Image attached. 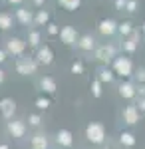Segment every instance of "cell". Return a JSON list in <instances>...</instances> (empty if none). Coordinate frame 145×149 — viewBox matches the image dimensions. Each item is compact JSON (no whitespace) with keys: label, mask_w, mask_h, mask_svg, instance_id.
<instances>
[{"label":"cell","mask_w":145,"mask_h":149,"mask_svg":"<svg viewBox=\"0 0 145 149\" xmlns=\"http://www.w3.org/2000/svg\"><path fill=\"white\" fill-rule=\"evenodd\" d=\"M86 137L91 143H103V139H105V127H103V123H98V121L89 123L86 127Z\"/></svg>","instance_id":"6da1fadb"},{"label":"cell","mask_w":145,"mask_h":149,"mask_svg":"<svg viewBox=\"0 0 145 149\" xmlns=\"http://www.w3.org/2000/svg\"><path fill=\"white\" fill-rule=\"evenodd\" d=\"M0 113L4 115L6 119H12L14 113H16V102H14L12 97H4V100L0 102Z\"/></svg>","instance_id":"7a4b0ae2"},{"label":"cell","mask_w":145,"mask_h":149,"mask_svg":"<svg viewBox=\"0 0 145 149\" xmlns=\"http://www.w3.org/2000/svg\"><path fill=\"white\" fill-rule=\"evenodd\" d=\"M8 131H10L12 137H24L26 133V123L22 119H10L8 121Z\"/></svg>","instance_id":"3957f363"},{"label":"cell","mask_w":145,"mask_h":149,"mask_svg":"<svg viewBox=\"0 0 145 149\" xmlns=\"http://www.w3.org/2000/svg\"><path fill=\"white\" fill-rule=\"evenodd\" d=\"M139 109H137V105H127L125 109H123V121L125 123H129V125H135L137 121H139Z\"/></svg>","instance_id":"277c9868"},{"label":"cell","mask_w":145,"mask_h":149,"mask_svg":"<svg viewBox=\"0 0 145 149\" xmlns=\"http://www.w3.org/2000/svg\"><path fill=\"white\" fill-rule=\"evenodd\" d=\"M56 141L62 145V147H72V143H74V135H72L70 129H60L58 135H56Z\"/></svg>","instance_id":"5b68a950"},{"label":"cell","mask_w":145,"mask_h":149,"mask_svg":"<svg viewBox=\"0 0 145 149\" xmlns=\"http://www.w3.org/2000/svg\"><path fill=\"white\" fill-rule=\"evenodd\" d=\"M30 145H32V149H48V139H46L44 133H36Z\"/></svg>","instance_id":"8992f818"},{"label":"cell","mask_w":145,"mask_h":149,"mask_svg":"<svg viewBox=\"0 0 145 149\" xmlns=\"http://www.w3.org/2000/svg\"><path fill=\"white\" fill-rule=\"evenodd\" d=\"M115 70H117V74H121V76H129V74H131V64H129L127 60H117Z\"/></svg>","instance_id":"52a82bcc"},{"label":"cell","mask_w":145,"mask_h":149,"mask_svg":"<svg viewBox=\"0 0 145 149\" xmlns=\"http://www.w3.org/2000/svg\"><path fill=\"white\" fill-rule=\"evenodd\" d=\"M119 143L125 145V147H133L135 145V135L129 133V131H123L121 135H119Z\"/></svg>","instance_id":"ba28073f"},{"label":"cell","mask_w":145,"mask_h":149,"mask_svg":"<svg viewBox=\"0 0 145 149\" xmlns=\"http://www.w3.org/2000/svg\"><path fill=\"white\" fill-rule=\"evenodd\" d=\"M119 95H121V97H125V100L133 97V95H135L133 86H131V84H121V86H119Z\"/></svg>","instance_id":"9c48e42d"},{"label":"cell","mask_w":145,"mask_h":149,"mask_svg":"<svg viewBox=\"0 0 145 149\" xmlns=\"http://www.w3.org/2000/svg\"><path fill=\"white\" fill-rule=\"evenodd\" d=\"M40 86H42V90H44L46 93H54L56 92V81L50 80V78H44V80L40 81Z\"/></svg>","instance_id":"30bf717a"},{"label":"cell","mask_w":145,"mask_h":149,"mask_svg":"<svg viewBox=\"0 0 145 149\" xmlns=\"http://www.w3.org/2000/svg\"><path fill=\"white\" fill-rule=\"evenodd\" d=\"M36 107H38V109H48V107H50V100L38 97V100H36Z\"/></svg>","instance_id":"8fae6325"},{"label":"cell","mask_w":145,"mask_h":149,"mask_svg":"<svg viewBox=\"0 0 145 149\" xmlns=\"http://www.w3.org/2000/svg\"><path fill=\"white\" fill-rule=\"evenodd\" d=\"M28 123H30V125H34V127H38L40 125V123H42V119H40V115H30V117H28Z\"/></svg>","instance_id":"7c38bea8"},{"label":"cell","mask_w":145,"mask_h":149,"mask_svg":"<svg viewBox=\"0 0 145 149\" xmlns=\"http://www.w3.org/2000/svg\"><path fill=\"white\" fill-rule=\"evenodd\" d=\"M91 93H93L96 97H100V95H101V86H100V81H93V84H91Z\"/></svg>","instance_id":"4fadbf2b"},{"label":"cell","mask_w":145,"mask_h":149,"mask_svg":"<svg viewBox=\"0 0 145 149\" xmlns=\"http://www.w3.org/2000/svg\"><path fill=\"white\" fill-rule=\"evenodd\" d=\"M18 70H20L22 74H28V72H34V66H32V64H20Z\"/></svg>","instance_id":"5bb4252c"},{"label":"cell","mask_w":145,"mask_h":149,"mask_svg":"<svg viewBox=\"0 0 145 149\" xmlns=\"http://www.w3.org/2000/svg\"><path fill=\"white\" fill-rule=\"evenodd\" d=\"M40 60H42V62H46V64H48V62H50V60H52V58H50V52H48V50H44V52H40Z\"/></svg>","instance_id":"9a60e30c"},{"label":"cell","mask_w":145,"mask_h":149,"mask_svg":"<svg viewBox=\"0 0 145 149\" xmlns=\"http://www.w3.org/2000/svg\"><path fill=\"white\" fill-rule=\"evenodd\" d=\"M101 80H103V81H109V80H112V72L103 70V72H101Z\"/></svg>","instance_id":"2e32d148"},{"label":"cell","mask_w":145,"mask_h":149,"mask_svg":"<svg viewBox=\"0 0 145 149\" xmlns=\"http://www.w3.org/2000/svg\"><path fill=\"white\" fill-rule=\"evenodd\" d=\"M10 50H14V52H20V50H22V46H20L18 42H14V44H10Z\"/></svg>","instance_id":"e0dca14e"},{"label":"cell","mask_w":145,"mask_h":149,"mask_svg":"<svg viewBox=\"0 0 145 149\" xmlns=\"http://www.w3.org/2000/svg\"><path fill=\"white\" fill-rule=\"evenodd\" d=\"M137 109H139V111H145V100H139V103H137Z\"/></svg>","instance_id":"ac0fdd59"},{"label":"cell","mask_w":145,"mask_h":149,"mask_svg":"<svg viewBox=\"0 0 145 149\" xmlns=\"http://www.w3.org/2000/svg\"><path fill=\"white\" fill-rule=\"evenodd\" d=\"M72 36H74V34H72V32H70V30H66V32H64V38H66V40H70V38H72Z\"/></svg>","instance_id":"d6986e66"},{"label":"cell","mask_w":145,"mask_h":149,"mask_svg":"<svg viewBox=\"0 0 145 149\" xmlns=\"http://www.w3.org/2000/svg\"><path fill=\"white\" fill-rule=\"evenodd\" d=\"M74 72H76V74H79V72H82V66H79V64H76V66H74Z\"/></svg>","instance_id":"ffe728a7"},{"label":"cell","mask_w":145,"mask_h":149,"mask_svg":"<svg viewBox=\"0 0 145 149\" xmlns=\"http://www.w3.org/2000/svg\"><path fill=\"white\" fill-rule=\"evenodd\" d=\"M137 78H139V80H145V72H143V70H141V72L137 74Z\"/></svg>","instance_id":"44dd1931"},{"label":"cell","mask_w":145,"mask_h":149,"mask_svg":"<svg viewBox=\"0 0 145 149\" xmlns=\"http://www.w3.org/2000/svg\"><path fill=\"white\" fill-rule=\"evenodd\" d=\"M0 149H8V145H0Z\"/></svg>","instance_id":"7402d4cb"},{"label":"cell","mask_w":145,"mask_h":149,"mask_svg":"<svg viewBox=\"0 0 145 149\" xmlns=\"http://www.w3.org/2000/svg\"><path fill=\"white\" fill-rule=\"evenodd\" d=\"M2 78H4V76H2V72H0V81H2Z\"/></svg>","instance_id":"603a6c76"}]
</instances>
